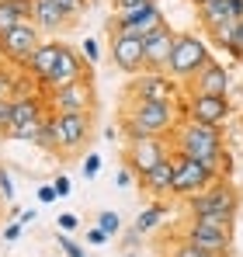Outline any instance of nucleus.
<instances>
[{"instance_id": "7ed1b4c3", "label": "nucleus", "mask_w": 243, "mask_h": 257, "mask_svg": "<svg viewBox=\"0 0 243 257\" xmlns=\"http://www.w3.org/2000/svg\"><path fill=\"white\" fill-rule=\"evenodd\" d=\"M49 101L45 94H18L14 97V122H11V132L7 139H18V143H39V132H42V122L49 115Z\"/></svg>"}, {"instance_id": "a19ab883", "label": "nucleus", "mask_w": 243, "mask_h": 257, "mask_svg": "<svg viewBox=\"0 0 243 257\" xmlns=\"http://www.w3.org/2000/svg\"><path fill=\"white\" fill-rule=\"evenodd\" d=\"M229 11H233V21H243V0H229Z\"/></svg>"}, {"instance_id": "f704fd0d", "label": "nucleus", "mask_w": 243, "mask_h": 257, "mask_svg": "<svg viewBox=\"0 0 243 257\" xmlns=\"http://www.w3.org/2000/svg\"><path fill=\"white\" fill-rule=\"evenodd\" d=\"M56 222H59V233H73V229L80 226V219H77L73 212H63L59 219H56Z\"/></svg>"}, {"instance_id": "8fccbe9b", "label": "nucleus", "mask_w": 243, "mask_h": 257, "mask_svg": "<svg viewBox=\"0 0 243 257\" xmlns=\"http://www.w3.org/2000/svg\"><path fill=\"white\" fill-rule=\"evenodd\" d=\"M83 4H87V0H83Z\"/></svg>"}, {"instance_id": "6e6552de", "label": "nucleus", "mask_w": 243, "mask_h": 257, "mask_svg": "<svg viewBox=\"0 0 243 257\" xmlns=\"http://www.w3.org/2000/svg\"><path fill=\"white\" fill-rule=\"evenodd\" d=\"M167 157H170L167 136H139V139H129V146H125V167L136 174V177L153 171Z\"/></svg>"}, {"instance_id": "4c0bfd02", "label": "nucleus", "mask_w": 243, "mask_h": 257, "mask_svg": "<svg viewBox=\"0 0 243 257\" xmlns=\"http://www.w3.org/2000/svg\"><path fill=\"white\" fill-rule=\"evenodd\" d=\"M52 184H56V191H59V198H70V188H73V184H70V177H66V174H59V177H56Z\"/></svg>"}, {"instance_id": "a878e982", "label": "nucleus", "mask_w": 243, "mask_h": 257, "mask_svg": "<svg viewBox=\"0 0 243 257\" xmlns=\"http://www.w3.org/2000/svg\"><path fill=\"white\" fill-rule=\"evenodd\" d=\"M21 21H25V18H21V11H18L11 0H0V35H4V32H11V28H14V25H21Z\"/></svg>"}, {"instance_id": "de8ad7c7", "label": "nucleus", "mask_w": 243, "mask_h": 257, "mask_svg": "<svg viewBox=\"0 0 243 257\" xmlns=\"http://www.w3.org/2000/svg\"><path fill=\"white\" fill-rule=\"evenodd\" d=\"M125 257H132V254H125Z\"/></svg>"}, {"instance_id": "a211bd4d", "label": "nucleus", "mask_w": 243, "mask_h": 257, "mask_svg": "<svg viewBox=\"0 0 243 257\" xmlns=\"http://www.w3.org/2000/svg\"><path fill=\"white\" fill-rule=\"evenodd\" d=\"M188 87H191V94H212V97H229V73H226V66H219L215 59L205 66V70H198L191 80H188Z\"/></svg>"}, {"instance_id": "ddd939ff", "label": "nucleus", "mask_w": 243, "mask_h": 257, "mask_svg": "<svg viewBox=\"0 0 243 257\" xmlns=\"http://www.w3.org/2000/svg\"><path fill=\"white\" fill-rule=\"evenodd\" d=\"M56 115V139H59V153L63 157H77L83 143L90 139V115L80 111H52Z\"/></svg>"}, {"instance_id": "09e8293b", "label": "nucleus", "mask_w": 243, "mask_h": 257, "mask_svg": "<svg viewBox=\"0 0 243 257\" xmlns=\"http://www.w3.org/2000/svg\"><path fill=\"white\" fill-rule=\"evenodd\" d=\"M80 257H87V254H80Z\"/></svg>"}, {"instance_id": "c85d7f7f", "label": "nucleus", "mask_w": 243, "mask_h": 257, "mask_svg": "<svg viewBox=\"0 0 243 257\" xmlns=\"http://www.w3.org/2000/svg\"><path fill=\"white\" fill-rule=\"evenodd\" d=\"M11 122H14V97L0 101V136H4V139H7V132H11Z\"/></svg>"}, {"instance_id": "a18cd8bd", "label": "nucleus", "mask_w": 243, "mask_h": 257, "mask_svg": "<svg viewBox=\"0 0 243 257\" xmlns=\"http://www.w3.org/2000/svg\"><path fill=\"white\" fill-rule=\"evenodd\" d=\"M0 209H4V195H0Z\"/></svg>"}, {"instance_id": "2eb2a0df", "label": "nucleus", "mask_w": 243, "mask_h": 257, "mask_svg": "<svg viewBox=\"0 0 243 257\" xmlns=\"http://www.w3.org/2000/svg\"><path fill=\"white\" fill-rule=\"evenodd\" d=\"M111 63L118 66L122 73L136 77L146 70V59H143V39L136 35H111Z\"/></svg>"}, {"instance_id": "37998d69", "label": "nucleus", "mask_w": 243, "mask_h": 257, "mask_svg": "<svg viewBox=\"0 0 243 257\" xmlns=\"http://www.w3.org/2000/svg\"><path fill=\"white\" fill-rule=\"evenodd\" d=\"M139 236H143L139 229H132V233H125V247H136V243H139Z\"/></svg>"}, {"instance_id": "f03ea898", "label": "nucleus", "mask_w": 243, "mask_h": 257, "mask_svg": "<svg viewBox=\"0 0 243 257\" xmlns=\"http://www.w3.org/2000/svg\"><path fill=\"white\" fill-rule=\"evenodd\" d=\"M167 139H170V153H181V157H191V160H202V164H212V157H219L226 150L219 128L191 122V118H181Z\"/></svg>"}, {"instance_id": "79ce46f5", "label": "nucleus", "mask_w": 243, "mask_h": 257, "mask_svg": "<svg viewBox=\"0 0 243 257\" xmlns=\"http://www.w3.org/2000/svg\"><path fill=\"white\" fill-rule=\"evenodd\" d=\"M35 219H39V215H35V209H28V212L18 215V222H21V226H28V222H35Z\"/></svg>"}, {"instance_id": "cd10ccee", "label": "nucleus", "mask_w": 243, "mask_h": 257, "mask_svg": "<svg viewBox=\"0 0 243 257\" xmlns=\"http://www.w3.org/2000/svg\"><path fill=\"white\" fill-rule=\"evenodd\" d=\"M97 226H101L108 236H118V233H122V219H118V212H101V215H97Z\"/></svg>"}, {"instance_id": "b1692460", "label": "nucleus", "mask_w": 243, "mask_h": 257, "mask_svg": "<svg viewBox=\"0 0 243 257\" xmlns=\"http://www.w3.org/2000/svg\"><path fill=\"white\" fill-rule=\"evenodd\" d=\"M163 215H167V205H163V202H153V205H146L143 212L136 215V229H139V233H153V229L160 226Z\"/></svg>"}, {"instance_id": "473e14b6", "label": "nucleus", "mask_w": 243, "mask_h": 257, "mask_svg": "<svg viewBox=\"0 0 243 257\" xmlns=\"http://www.w3.org/2000/svg\"><path fill=\"white\" fill-rule=\"evenodd\" d=\"M170 257H205V250H198L195 243H188V240H181L177 247H174V254Z\"/></svg>"}, {"instance_id": "4be33fe9", "label": "nucleus", "mask_w": 243, "mask_h": 257, "mask_svg": "<svg viewBox=\"0 0 243 257\" xmlns=\"http://www.w3.org/2000/svg\"><path fill=\"white\" fill-rule=\"evenodd\" d=\"M59 45H63V42H42L39 49H35V56L28 59L25 73H28V77H35V80H42V77L49 73V66L56 63V52H59Z\"/></svg>"}, {"instance_id": "c9c22d12", "label": "nucleus", "mask_w": 243, "mask_h": 257, "mask_svg": "<svg viewBox=\"0 0 243 257\" xmlns=\"http://www.w3.org/2000/svg\"><path fill=\"white\" fill-rule=\"evenodd\" d=\"M56 198H59L56 184H42V188H39V202H42V205H49V202H56Z\"/></svg>"}, {"instance_id": "72a5a7b5", "label": "nucleus", "mask_w": 243, "mask_h": 257, "mask_svg": "<svg viewBox=\"0 0 243 257\" xmlns=\"http://www.w3.org/2000/svg\"><path fill=\"white\" fill-rule=\"evenodd\" d=\"M56 240H59V250H66V257H80V254H83V247H80V243H73L66 233H59Z\"/></svg>"}, {"instance_id": "20e7f679", "label": "nucleus", "mask_w": 243, "mask_h": 257, "mask_svg": "<svg viewBox=\"0 0 243 257\" xmlns=\"http://www.w3.org/2000/svg\"><path fill=\"white\" fill-rule=\"evenodd\" d=\"M208 63H212L208 45H205L195 32H177V39H174V56H170L167 73H170L174 80L188 84V80H191L198 70H205Z\"/></svg>"}, {"instance_id": "bb28decb", "label": "nucleus", "mask_w": 243, "mask_h": 257, "mask_svg": "<svg viewBox=\"0 0 243 257\" xmlns=\"http://www.w3.org/2000/svg\"><path fill=\"white\" fill-rule=\"evenodd\" d=\"M18 94H25V84H18V80H14V73L0 66V101L18 97Z\"/></svg>"}, {"instance_id": "9d476101", "label": "nucleus", "mask_w": 243, "mask_h": 257, "mask_svg": "<svg viewBox=\"0 0 243 257\" xmlns=\"http://www.w3.org/2000/svg\"><path fill=\"white\" fill-rule=\"evenodd\" d=\"M45 101H49V108L52 111H80V115H90L94 111V104H97V97H94V84H90V77H80V80H73V84H63L56 87V90H49L45 94Z\"/></svg>"}, {"instance_id": "58836bf2", "label": "nucleus", "mask_w": 243, "mask_h": 257, "mask_svg": "<svg viewBox=\"0 0 243 257\" xmlns=\"http://www.w3.org/2000/svg\"><path fill=\"white\" fill-rule=\"evenodd\" d=\"M87 240H90V243H104V240H108V233H104L101 226H90V229H87Z\"/></svg>"}, {"instance_id": "5701e85b", "label": "nucleus", "mask_w": 243, "mask_h": 257, "mask_svg": "<svg viewBox=\"0 0 243 257\" xmlns=\"http://www.w3.org/2000/svg\"><path fill=\"white\" fill-rule=\"evenodd\" d=\"M191 222H198V226H205V229H219V233H229V236H233L236 215H229V212H205V215H191Z\"/></svg>"}, {"instance_id": "c03bdc74", "label": "nucleus", "mask_w": 243, "mask_h": 257, "mask_svg": "<svg viewBox=\"0 0 243 257\" xmlns=\"http://www.w3.org/2000/svg\"><path fill=\"white\" fill-rule=\"evenodd\" d=\"M132 177H136L132 171H122V174H118V184H122V188H125V184H132Z\"/></svg>"}, {"instance_id": "39448f33", "label": "nucleus", "mask_w": 243, "mask_h": 257, "mask_svg": "<svg viewBox=\"0 0 243 257\" xmlns=\"http://www.w3.org/2000/svg\"><path fill=\"white\" fill-rule=\"evenodd\" d=\"M188 212L191 215H205V212H240V191L229 184V177H219L212 181L208 188H202L198 195H188Z\"/></svg>"}, {"instance_id": "c756f323", "label": "nucleus", "mask_w": 243, "mask_h": 257, "mask_svg": "<svg viewBox=\"0 0 243 257\" xmlns=\"http://www.w3.org/2000/svg\"><path fill=\"white\" fill-rule=\"evenodd\" d=\"M97 171H101V157H97V153H87V157H83L80 174L87 177V181H94V177H97Z\"/></svg>"}, {"instance_id": "e433bc0d", "label": "nucleus", "mask_w": 243, "mask_h": 257, "mask_svg": "<svg viewBox=\"0 0 243 257\" xmlns=\"http://www.w3.org/2000/svg\"><path fill=\"white\" fill-rule=\"evenodd\" d=\"M80 52H83V59H87V63H90V66H94V63H97V42H94V39H87V42L80 45Z\"/></svg>"}, {"instance_id": "f257e3e1", "label": "nucleus", "mask_w": 243, "mask_h": 257, "mask_svg": "<svg viewBox=\"0 0 243 257\" xmlns=\"http://www.w3.org/2000/svg\"><path fill=\"white\" fill-rule=\"evenodd\" d=\"M177 115H181V104L129 97V104H125V111H122L125 139H139V136H170L174 125L181 122Z\"/></svg>"}, {"instance_id": "49530a36", "label": "nucleus", "mask_w": 243, "mask_h": 257, "mask_svg": "<svg viewBox=\"0 0 243 257\" xmlns=\"http://www.w3.org/2000/svg\"><path fill=\"white\" fill-rule=\"evenodd\" d=\"M191 4H195V7H198V4H202V0H191Z\"/></svg>"}, {"instance_id": "1a4fd4ad", "label": "nucleus", "mask_w": 243, "mask_h": 257, "mask_svg": "<svg viewBox=\"0 0 243 257\" xmlns=\"http://www.w3.org/2000/svg\"><path fill=\"white\" fill-rule=\"evenodd\" d=\"M212 181H219V177L212 174V167H208V164L174 153V184H170V195H177V198L198 195V191H202V188H208Z\"/></svg>"}, {"instance_id": "0eeeda50", "label": "nucleus", "mask_w": 243, "mask_h": 257, "mask_svg": "<svg viewBox=\"0 0 243 257\" xmlns=\"http://www.w3.org/2000/svg\"><path fill=\"white\" fill-rule=\"evenodd\" d=\"M39 45H42V28L35 21H21V25H14L11 32L0 35V52L14 66H28V59L35 56Z\"/></svg>"}, {"instance_id": "9b49d317", "label": "nucleus", "mask_w": 243, "mask_h": 257, "mask_svg": "<svg viewBox=\"0 0 243 257\" xmlns=\"http://www.w3.org/2000/svg\"><path fill=\"white\" fill-rule=\"evenodd\" d=\"M177 94H181V80H174L170 73H157V70H143L129 84V97H143V101L177 104Z\"/></svg>"}, {"instance_id": "393cba45", "label": "nucleus", "mask_w": 243, "mask_h": 257, "mask_svg": "<svg viewBox=\"0 0 243 257\" xmlns=\"http://www.w3.org/2000/svg\"><path fill=\"white\" fill-rule=\"evenodd\" d=\"M35 146H42L45 153H59V139H56V115L49 111L45 115V122H42V132H39V143Z\"/></svg>"}, {"instance_id": "aec40b11", "label": "nucleus", "mask_w": 243, "mask_h": 257, "mask_svg": "<svg viewBox=\"0 0 243 257\" xmlns=\"http://www.w3.org/2000/svg\"><path fill=\"white\" fill-rule=\"evenodd\" d=\"M198 21H202L205 32H215V28H222L226 21H233L229 0H202V4H198Z\"/></svg>"}, {"instance_id": "ea45409f", "label": "nucleus", "mask_w": 243, "mask_h": 257, "mask_svg": "<svg viewBox=\"0 0 243 257\" xmlns=\"http://www.w3.org/2000/svg\"><path fill=\"white\" fill-rule=\"evenodd\" d=\"M21 229H25L21 222H11V226L4 229V240H18V236H21Z\"/></svg>"}, {"instance_id": "f3484780", "label": "nucleus", "mask_w": 243, "mask_h": 257, "mask_svg": "<svg viewBox=\"0 0 243 257\" xmlns=\"http://www.w3.org/2000/svg\"><path fill=\"white\" fill-rule=\"evenodd\" d=\"M174 39H177V32H174V28H160L157 35H150V39L143 42V59H146V70L167 73L170 56H174Z\"/></svg>"}, {"instance_id": "6ab92c4d", "label": "nucleus", "mask_w": 243, "mask_h": 257, "mask_svg": "<svg viewBox=\"0 0 243 257\" xmlns=\"http://www.w3.org/2000/svg\"><path fill=\"white\" fill-rule=\"evenodd\" d=\"M139 181V188H146L150 195H170V184H174V153L160 160L153 171H146L143 177H136Z\"/></svg>"}, {"instance_id": "7c9ffc66", "label": "nucleus", "mask_w": 243, "mask_h": 257, "mask_svg": "<svg viewBox=\"0 0 243 257\" xmlns=\"http://www.w3.org/2000/svg\"><path fill=\"white\" fill-rule=\"evenodd\" d=\"M157 0H115V14H129V11H143Z\"/></svg>"}, {"instance_id": "f8f14e48", "label": "nucleus", "mask_w": 243, "mask_h": 257, "mask_svg": "<svg viewBox=\"0 0 243 257\" xmlns=\"http://www.w3.org/2000/svg\"><path fill=\"white\" fill-rule=\"evenodd\" d=\"M160 28H167V18L157 4L143 7V11H129V14H115L111 18V35H136V39H150Z\"/></svg>"}, {"instance_id": "4468645a", "label": "nucleus", "mask_w": 243, "mask_h": 257, "mask_svg": "<svg viewBox=\"0 0 243 257\" xmlns=\"http://www.w3.org/2000/svg\"><path fill=\"white\" fill-rule=\"evenodd\" d=\"M229 111H233L229 97H212V94H191V97H188V104L181 108V115H184V118L202 122V125H212V128H222V125H226V122H229Z\"/></svg>"}, {"instance_id": "2f4dec72", "label": "nucleus", "mask_w": 243, "mask_h": 257, "mask_svg": "<svg viewBox=\"0 0 243 257\" xmlns=\"http://www.w3.org/2000/svg\"><path fill=\"white\" fill-rule=\"evenodd\" d=\"M0 195H4V202H14V181H11L7 167H0Z\"/></svg>"}, {"instance_id": "dca6fc26", "label": "nucleus", "mask_w": 243, "mask_h": 257, "mask_svg": "<svg viewBox=\"0 0 243 257\" xmlns=\"http://www.w3.org/2000/svg\"><path fill=\"white\" fill-rule=\"evenodd\" d=\"M181 240H188V243H195L198 250L215 254V257H229V247H233V236H229V233L205 229V226H198V222H188L184 233H181Z\"/></svg>"}, {"instance_id": "423d86ee", "label": "nucleus", "mask_w": 243, "mask_h": 257, "mask_svg": "<svg viewBox=\"0 0 243 257\" xmlns=\"http://www.w3.org/2000/svg\"><path fill=\"white\" fill-rule=\"evenodd\" d=\"M80 77H90V63L83 59L80 49L59 45L56 63L49 66V73L39 80V87H42V94H49V90H56V87H63V84H73V80H80Z\"/></svg>"}, {"instance_id": "412c9836", "label": "nucleus", "mask_w": 243, "mask_h": 257, "mask_svg": "<svg viewBox=\"0 0 243 257\" xmlns=\"http://www.w3.org/2000/svg\"><path fill=\"white\" fill-rule=\"evenodd\" d=\"M66 21L70 18L56 0H35V25L42 32H59V28H66Z\"/></svg>"}]
</instances>
